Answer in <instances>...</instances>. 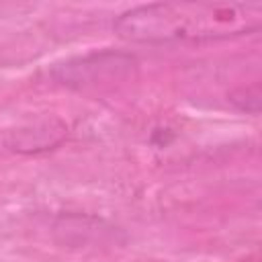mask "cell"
I'll return each instance as SVG.
<instances>
[{
	"mask_svg": "<svg viewBox=\"0 0 262 262\" xmlns=\"http://www.w3.org/2000/svg\"><path fill=\"white\" fill-rule=\"evenodd\" d=\"M260 27L262 2H154L133 6L113 20V31L133 43L221 41Z\"/></svg>",
	"mask_w": 262,
	"mask_h": 262,
	"instance_id": "6da1fadb",
	"label": "cell"
}]
</instances>
